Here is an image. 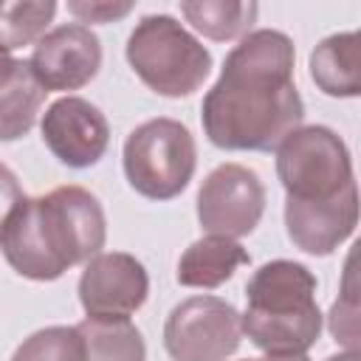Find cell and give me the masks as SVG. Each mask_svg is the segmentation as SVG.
Masks as SVG:
<instances>
[{"instance_id":"7","label":"cell","mask_w":361,"mask_h":361,"mask_svg":"<svg viewBox=\"0 0 361 361\" xmlns=\"http://www.w3.org/2000/svg\"><path fill=\"white\" fill-rule=\"evenodd\" d=\"M240 341V310L220 296H189L164 322V347L172 361H226Z\"/></svg>"},{"instance_id":"19","label":"cell","mask_w":361,"mask_h":361,"mask_svg":"<svg viewBox=\"0 0 361 361\" xmlns=\"http://www.w3.org/2000/svg\"><path fill=\"white\" fill-rule=\"evenodd\" d=\"M353 259H355V254L347 257V265H344V285H341L338 299H336L333 307H330L327 327H330L333 338H336L344 350L358 353V293H355Z\"/></svg>"},{"instance_id":"11","label":"cell","mask_w":361,"mask_h":361,"mask_svg":"<svg viewBox=\"0 0 361 361\" xmlns=\"http://www.w3.org/2000/svg\"><path fill=\"white\" fill-rule=\"evenodd\" d=\"M39 133L51 155L71 169L96 166L110 144V124L104 113L82 96H62L48 104Z\"/></svg>"},{"instance_id":"6","label":"cell","mask_w":361,"mask_h":361,"mask_svg":"<svg viewBox=\"0 0 361 361\" xmlns=\"http://www.w3.org/2000/svg\"><path fill=\"white\" fill-rule=\"evenodd\" d=\"M127 183L147 200L178 197L197 166V144L186 124L158 116L138 124L121 149Z\"/></svg>"},{"instance_id":"23","label":"cell","mask_w":361,"mask_h":361,"mask_svg":"<svg viewBox=\"0 0 361 361\" xmlns=\"http://www.w3.org/2000/svg\"><path fill=\"white\" fill-rule=\"evenodd\" d=\"M324 361H361V355H358V353H350V350H341V353L327 355Z\"/></svg>"},{"instance_id":"20","label":"cell","mask_w":361,"mask_h":361,"mask_svg":"<svg viewBox=\"0 0 361 361\" xmlns=\"http://www.w3.org/2000/svg\"><path fill=\"white\" fill-rule=\"evenodd\" d=\"M135 8L133 0H71L68 3V14L76 17V23H93V25H104V23H116L121 17H127Z\"/></svg>"},{"instance_id":"8","label":"cell","mask_w":361,"mask_h":361,"mask_svg":"<svg viewBox=\"0 0 361 361\" xmlns=\"http://www.w3.org/2000/svg\"><path fill=\"white\" fill-rule=\"evenodd\" d=\"M265 183L243 164L214 166L197 189V223L212 237H248L265 214Z\"/></svg>"},{"instance_id":"10","label":"cell","mask_w":361,"mask_h":361,"mask_svg":"<svg viewBox=\"0 0 361 361\" xmlns=\"http://www.w3.org/2000/svg\"><path fill=\"white\" fill-rule=\"evenodd\" d=\"M28 68L45 93L79 90L90 85L102 68V42L90 25H56L34 42Z\"/></svg>"},{"instance_id":"1","label":"cell","mask_w":361,"mask_h":361,"mask_svg":"<svg viewBox=\"0 0 361 361\" xmlns=\"http://www.w3.org/2000/svg\"><path fill=\"white\" fill-rule=\"evenodd\" d=\"M296 48L285 31H248L223 59L200 104L206 138L228 152H271L305 118L296 79Z\"/></svg>"},{"instance_id":"3","label":"cell","mask_w":361,"mask_h":361,"mask_svg":"<svg viewBox=\"0 0 361 361\" xmlns=\"http://www.w3.org/2000/svg\"><path fill=\"white\" fill-rule=\"evenodd\" d=\"M107 217L85 186H56L48 195L23 197L0 231V251L14 274L31 282H54L68 268L102 254Z\"/></svg>"},{"instance_id":"2","label":"cell","mask_w":361,"mask_h":361,"mask_svg":"<svg viewBox=\"0 0 361 361\" xmlns=\"http://www.w3.org/2000/svg\"><path fill=\"white\" fill-rule=\"evenodd\" d=\"M276 178L285 189V228L290 243L327 257L358 226V186L344 138L324 127H296L276 147Z\"/></svg>"},{"instance_id":"18","label":"cell","mask_w":361,"mask_h":361,"mask_svg":"<svg viewBox=\"0 0 361 361\" xmlns=\"http://www.w3.org/2000/svg\"><path fill=\"white\" fill-rule=\"evenodd\" d=\"M8 361H85V341L76 324H51L23 338Z\"/></svg>"},{"instance_id":"22","label":"cell","mask_w":361,"mask_h":361,"mask_svg":"<svg viewBox=\"0 0 361 361\" xmlns=\"http://www.w3.org/2000/svg\"><path fill=\"white\" fill-rule=\"evenodd\" d=\"M243 361H310L307 355H265V358H243Z\"/></svg>"},{"instance_id":"17","label":"cell","mask_w":361,"mask_h":361,"mask_svg":"<svg viewBox=\"0 0 361 361\" xmlns=\"http://www.w3.org/2000/svg\"><path fill=\"white\" fill-rule=\"evenodd\" d=\"M56 14L54 0H0V48L17 51L37 42Z\"/></svg>"},{"instance_id":"21","label":"cell","mask_w":361,"mask_h":361,"mask_svg":"<svg viewBox=\"0 0 361 361\" xmlns=\"http://www.w3.org/2000/svg\"><path fill=\"white\" fill-rule=\"evenodd\" d=\"M23 186H20V178L14 175L11 166H6L0 161V231L6 226V220L11 217V212L17 209V203L23 200Z\"/></svg>"},{"instance_id":"15","label":"cell","mask_w":361,"mask_h":361,"mask_svg":"<svg viewBox=\"0 0 361 361\" xmlns=\"http://www.w3.org/2000/svg\"><path fill=\"white\" fill-rule=\"evenodd\" d=\"M180 14L206 39L228 42V39H243L251 31L259 6L237 3V0H183Z\"/></svg>"},{"instance_id":"16","label":"cell","mask_w":361,"mask_h":361,"mask_svg":"<svg viewBox=\"0 0 361 361\" xmlns=\"http://www.w3.org/2000/svg\"><path fill=\"white\" fill-rule=\"evenodd\" d=\"M85 341V361H147L141 330L130 319H82L76 324Z\"/></svg>"},{"instance_id":"9","label":"cell","mask_w":361,"mask_h":361,"mask_svg":"<svg viewBox=\"0 0 361 361\" xmlns=\"http://www.w3.org/2000/svg\"><path fill=\"white\" fill-rule=\"evenodd\" d=\"M76 293L87 319H130L149 296V274L127 251H102L85 262Z\"/></svg>"},{"instance_id":"12","label":"cell","mask_w":361,"mask_h":361,"mask_svg":"<svg viewBox=\"0 0 361 361\" xmlns=\"http://www.w3.org/2000/svg\"><path fill=\"white\" fill-rule=\"evenodd\" d=\"M313 85L333 99H355L361 93V34L338 31L324 37L307 56Z\"/></svg>"},{"instance_id":"4","label":"cell","mask_w":361,"mask_h":361,"mask_svg":"<svg viewBox=\"0 0 361 361\" xmlns=\"http://www.w3.org/2000/svg\"><path fill=\"white\" fill-rule=\"evenodd\" d=\"M316 276L293 259L262 262L245 285L243 333L265 355H305L322 336Z\"/></svg>"},{"instance_id":"13","label":"cell","mask_w":361,"mask_h":361,"mask_svg":"<svg viewBox=\"0 0 361 361\" xmlns=\"http://www.w3.org/2000/svg\"><path fill=\"white\" fill-rule=\"evenodd\" d=\"M45 90L34 79L28 62L0 48V141H17L31 133Z\"/></svg>"},{"instance_id":"5","label":"cell","mask_w":361,"mask_h":361,"mask_svg":"<svg viewBox=\"0 0 361 361\" xmlns=\"http://www.w3.org/2000/svg\"><path fill=\"white\" fill-rule=\"evenodd\" d=\"M133 73L158 96L186 99L212 73V51L172 14H147L127 37Z\"/></svg>"},{"instance_id":"14","label":"cell","mask_w":361,"mask_h":361,"mask_svg":"<svg viewBox=\"0 0 361 361\" xmlns=\"http://www.w3.org/2000/svg\"><path fill=\"white\" fill-rule=\"evenodd\" d=\"M251 254L228 237H200L195 240L178 259V271L175 279L183 288H220L223 282H228L234 276V271L240 265H248Z\"/></svg>"}]
</instances>
